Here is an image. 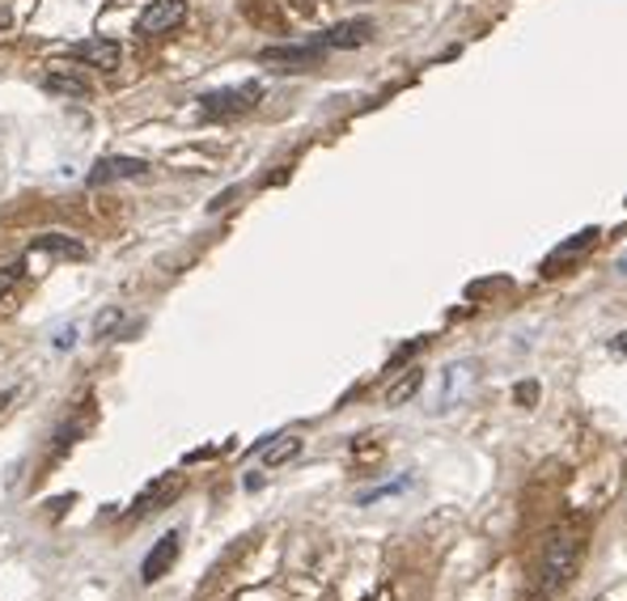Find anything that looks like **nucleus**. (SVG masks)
<instances>
[{"label":"nucleus","instance_id":"obj_1","mask_svg":"<svg viewBox=\"0 0 627 601\" xmlns=\"http://www.w3.org/2000/svg\"><path fill=\"white\" fill-rule=\"evenodd\" d=\"M581 555H585V543L576 529H555L547 534L543 555H539V572H534V593L539 598H555L576 572H581Z\"/></svg>","mask_w":627,"mask_h":601},{"label":"nucleus","instance_id":"obj_2","mask_svg":"<svg viewBox=\"0 0 627 601\" xmlns=\"http://www.w3.org/2000/svg\"><path fill=\"white\" fill-rule=\"evenodd\" d=\"M259 85H238V89H217V94H204L199 98V114L204 119H234L259 102Z\"/></svg>","mask_w":627,"mask_h":601},{"label":"nucleus","instance_id":"obj_3","mask_svg":"<svg viewBox=\"0 0 627 601\" xmlns=\"http://www.w3.org/2000/svg\"><path fill=\"white\" fill-rule=\"evenodd\" d=\"M259 64H268L275 73H305L323 64V47L318 43H293V47H263Z\"/></svg>","mask_w":627,"mask_h":601},{"label":"nucleus","instance_id":"obj_4","mask_svg":"<svg viewBox=\"0 0 627 601\" xmlns=\"http://www.w3.org/2000/svg\"><path fill=\"white\" fill-rule=\"evenodd\" d=\"M179 550H183V534H179V529L162 534V538L153 543V550L144 555V564H140V580H144V584H158V580L179 564Z\"/></svg>","mask_w":627,"mask_h":601},{"label":"nucleus","instance_id":"obj_5","mask_svg":"<svg viewBox=\"0 0 627 601\" xmlns=\"http://www.w3.org/2000/svg\"><path fill=\"white\" fill-rule=\"evenodd\" d=\"M183 18H187V0H153V4L140 13L137 30L149 34V39H158V34H170Z\"/></svg>","mask_w":627,"mask_h":601},{"label":"nucleus","instance_id":"obj_6","mask_svg":"<svg viewBox=\"0 0 627 601\" xmlns=\"http://www.w3.org/2000/svg\"><path fill=\"white\" fill-rule=\"evenodd\" d=\"M374 39V22L369 18H353V22H339V26H331L323 39H318V47L323 52H353V47H365Z\"/></svg>","mask_w":627,"mask_h":601},{"label":"nucleus","instance_id":"obj_7","mask_svg":"<svg viewBox=\"0 0 627 601\" xmlns=\"http://www.w3.org/2000/svg\"><path fill=\"white\" fill-rule=\"evenodd\" d=\"M68 59H77V64H89V68H102V73H115L119 68V43L115 39H85L77 47H68Z\"/></svg>","mask_w":627,"mask_h":601},{"label":"nucleus","instance_id":"obj_8","mask_svg":"<svg viewBox=\"0 0 627 601\" xmlns=\"http://www.w3.org/2000/svg\"><path fill=\"white\" fill-rule=\"evenodd\" d=\"M149 174V165L140 157H107L89 170V187H107V183H119V178H140Z\"/></svg>","mask_w":627,"mask_h":601},{"label":"nucleus","instance_id":"obj_9","mask_svg":"<svg viewBox=\"0 0 627 601\" xmlns=\"http://www.w3.org/2000/svg\"><path fill=\"white\" fill-rule=\"evenodd\" d=\"M298 454H301V437H293V433H284V437L268 440V445L259 449V462L268 466V470H275V466L293 462Z\"/></svg>","mask_w":627,"mask_h":601},{"label":"nucleus","instance_id":"obj_10","mask_svg":"<svg viewBox=\"0 0 627 601\" xmlns=\"http://www.w3.org/2000/svg\"><path fill=\"white\" fill-rule=\"evenodd\" d=\"M43 89H47V94H60V98H89V81L77 77V73H47V77H43Z\"/></svg>","mask_w":627,"mask_h":601},{"label":"nucleus","instance_id":"obj_11","mask_svg":"<svg viewBox=\"0 0 627 601\" xmlns=\"http://www.w3.org/2000/svg\"><path fill=\"white\" fill-rule=\"evenodd\" d=\"M420 382H424V369H408V373H403L399 382L386 390V407H403L411 394L420 390Z\"/></svg>","mask_w":627,"mask_h":601},{"label":"nucleus","instance_id":"obj_12","mask_svg":"<svg viewBox=\"0 0 627 601\" xmlns=\"http://www.w3.org/2000/svg\"><path fill=\"white\" fill-rule=\"evenodd\" d=\"M598 242V229H585L581 238H573V242H564V247L551 254V263H564V259H573V254H581V250H590Z\"/></svg>","mask_w":627,"mask_h":601},{"label":"nucleus","instance_id":"obj_13","mask_svg":"<svg viewBox=\"0 0 627 601\" xmlns=\"http://www.w3.org/2000/svg\"><path fill=\"white\" fill-rule=\"evenodd\" d=\"M39 250H52V254H64V259H82L85 254L82 242H68V238H43V247Z\"/></svg>","mask_w":627,"mask_h":601},{"label":"nucleus","instance_id":"obj_14","mask_svg":"<svg viewBox=\"0 0 627 601\" xmlns=\"http://www.w3.org/2000/svg\"><path fill=\"white\" fill-rule=\"evenodd\" d=\"M18 275H22V263H9V267H0V297H9V293H13Z\"/></svg>","mask_w":627,"mask_h":601},{"label":"nucleus","instance_id":"obj_15","mask_svg":"<svg viewBox=\"0 0 627 601\" xmlns=\"http://www.w3.org/2000/svg\"><path fill=\"white\" fill-rule=\"evenodd\" d=\"M534 394H539V390H534V385H518V398H521V407H526V398H534Z\"/></svg>","mask_w":627,"mask_h":601},{"label":"nucleus","instance_id":"obj_16","mask_svg":"<svg viewBox=\"0 0 627 601\" xmlns=\"http://www.w3.org/2000/svg\"><path fill=\"white\" fill-rule=\"evenodd\" d=\"M0 30H9V13L4 9H0Z\"/></svg>","mask_w":627,"mask_h":601},{"label":"nucleus","instance_id":"obj_17","mask_svg":"<svg viewBox=\"0 0 627 601\" xmlns=\"http://www.w3.org/2000/svg\"><path fill=\"white\" fill-rule=\"evenodd\" d=\"M619 352H627V335H624V339H619Z\"/></svg>","mask_w":627,"mask_h":601}]
</instances>
